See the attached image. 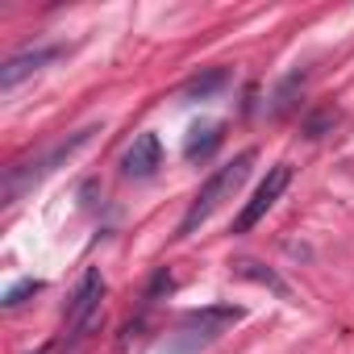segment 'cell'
<instances>
[{
	"mask_svg": "<svg viewBox=\"0 0 354 354\" xmlns=\"http://www.w3.org/2000/svg\"><path fill=\"white\" fill-rule=\"evenodd\" d=\"M225 80H230V75H225L221 67H213L209 75H196V80L184 88V96H188V100H205V96H213L217 88H225Z\"/></svg>",
	"mask_w": 354,
	"mask_h": 354,
	"instance_id": "obj_10",
	"label": "cell"
},
{
	"mask_svg": "<svg viewBox=\"0 0 354 354\" xmlns=\"http://www.w3.org/2000/svg\"><path fill=\"white\" fill-rule=\"evenodd\" d=\"M34 292H42V279H17V283L5 292V300H0V304H5V308H17V304H26Z\"/></svg>",
	"mask_w": 354,
	"mask_h": 354,
	"instance_id": "obj_11",
	"label": "cell"
},
{
	"mask_svg": "<svg viewBox=\"0 0 354 354\" xmlns=\"http://www.w3.org/2000/svg\"><path fill=\"white\" fill-rule=\"evenodd\" d=\"M34 354H50V346H38V350H34Z\"/></svg>",
	"mask_w": 354,
	"mask_h": 354,
	"instance_id": "obj_14",
	"label": "cell"
},
{
	"mask_svg": "<svg viewBox=\"0 0 354 354\" xmlns=\"http://www.w3.org/2000/svg\"><path fill=\"white\" fill-rule=\"evenodd\" d=\"M254 158H259V150H242L234 162H225V167H217L209 180H205V188L196 192V201L188 205V213H184V221H180V238H188V234H196V225H205L238 188H242V180L250 175V167H254Z\"/></svg>",
	"mask_w": 354,
	"mask_h": 354,
	"instance_id": "obj_2",
	"label": "cell"
},
{
	"mask_svg": "<svg viewBox=\"0 0 354 354\" xmlns=\"http://www.w3.org/2000/svg\"><path fill=\"white\" fill-rule=\"evenodd\" d=\"M158 167H162V146H158V138H154V133H138L133 146H129L125 158H121V171L129 175V180H150Z\"/></svg>",
	"mask_w": 354,
	"mask_h": 354,
	"instance_id": "obj_7",
	"label": "cell"
},
{
	"mask_svg": "<svg viewBox=\"0 0 354 354\" xmlns=\"http://www.w3.org/2000/svg\"><path fill=\"white\" fill-rule=\"evenodd\" d=\"M100 296H104V275H100V267H88L80 288L71 292V304H67V329L71 333H84L100 321Z\"/></svg>",
	"mask_w": 354,
	"mask_h": 354,
	"instance_id": "obj_5",
	"label": "cell"
},
{
	"mask_svg": "<svg viewBox=\"0 0 354 354\" xmlns=\"http://www.w3.org/2000/svg\"><path fill=\"white\" fill-rule=\"evenodd\" d=\"M288 184H292V167H288V162H275V167L267 171V180L254 188V196L242 205V213H238V221H234V234H250V230L271 213V205L283 196Z\"/></svg>",
	"mask_w": 354,
	"mask_h": 354,
	"instance_id": "obj_4",
	"label": "cell"
},
{
	"mask_svg": "<svg viewBox=\"0 0 354 354\" xmlns=\"http://www.w3.org/2000/svg\"><path fill=\"white\" fill-rule=\"evenodd\" d=\"M59 55H63V46H38V50H21V55H13V59L5 63V71H0V92H13L26 75L42 71V67L55 63Z\"/></svg>",
	"mask_w": 354,
	"mask_h": 354,
	"instance_id": "obj_6",
	"label": "cell"
},
{
	"mask_svg": "<svg viewBox=\"0 0 354 354\" xmlns=\"http://www.w3.org/2000/svg\"><path fill=\"white\" fill-rule=\"evenodd\" d=\"M100 129L96 125H88V129H75L71 138H63V142H55L46 154H38V158H30V162H17V167H9V175H5V205H13V201H21V192H30L34 184H42L50 171H59L63 162H71L92 138H96Z\"/></svg>",
	"mask_w": 354,
	"mask_h": 354,
	"instance_id": "obj_3",
	"label": "cell"
},
{
	"mask_svg": "<svg viewBox=\"0 0 354 354\" xmlns=\"http://www.w3.org/2000/svg\"><path fill=\"white\" fill-rule=\"evenodd\" d=\"M246 313L238 304H209V308H192L180 317V325H175L167 333V342L158 346V354H201L205 346H213L221 333H230Z\"/></svg>",
	"mask_w": 354,
	"mask_h": 354,
	"instance_id": "obj_1",
	"label": "cell"
},
{
	"mask_svg": "<svg viewBox=\"0 0 354 354\" xmlns=\"http://www.w3.org/2000/svg\"><path fill=\"white\" fill-rule=\"evenodd\" d=\"M300 84H304V75H300V71H296V75H288V80L279 84V92H275V104H271V113H275V117H283V113L296 104V100H292V92H296Z\"/></svg>",
	"mask_w": 354,
	"mask_h": 354,
	"instance_id": "obj_12",
	"label": "cell"
},
{
	"mask_svg": "<svg viewBox=\"0 0 354 354\" xmlns=\"http://www.w3.org/2000/svg\"><path fill=\"white\" fill-rule=\"evenodd\" d=\"M221 138H225V125H221V121L192 125V133H188V142H184V158H188V162H205V158L221 146Z\"/></svg>",
	"mask_w": 354,
	"mask_h": 354,
	"instance_id": "obj_8",
	"label": "cell"
},
{
	"mask_svg": "<svg viewBox=\"0 0 354 354\" xmlns=\"http://www.w3.org/2000/svg\"><path fill=\"white\" fill-rule=\"evenodd\" d=\"M171 288H175V279H171V271L162 267V271L150 279V288H146V300H158V292H171Z\"/></svg>",
	"mask_w": 354,
	"mask_h": 354,
	"instance_id": "obj_13",
	"label": "cell"
},
{
	"mask_svg": "<svg viewBox=\"0 0 354 354\" xmlns=\"http://www.w3.org/2000/svg\"><path fill=\"white\" fill-rule=\"evenodd\" d=\"M234 271H238L242 279H254V283H263V288H271L275 296H288V283H283V279H279V275H275L271 267H263V263H250V259H242V263H238Z\"/></svg>",
	"mask_w": 354,
	"mask_h": 354,
	"instance_id": "obj_9",
	"label": "cell"
}]
</instances>
